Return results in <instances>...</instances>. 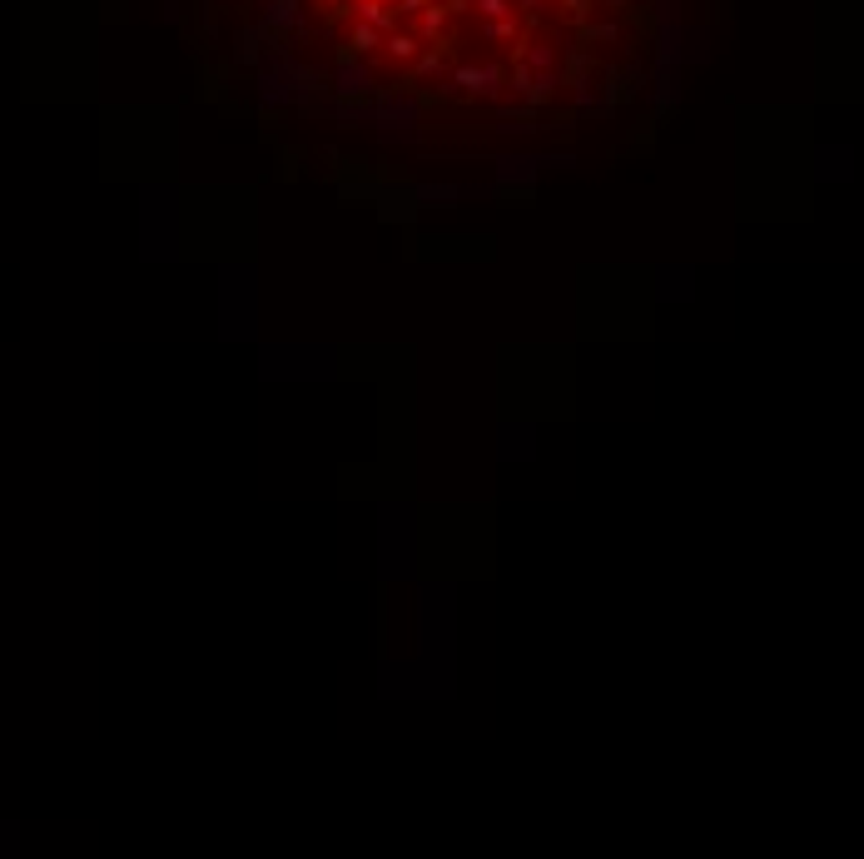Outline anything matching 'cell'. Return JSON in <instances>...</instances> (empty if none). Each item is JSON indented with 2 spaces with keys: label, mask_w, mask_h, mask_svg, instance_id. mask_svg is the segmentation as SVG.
Wrapping results in <instances>:
<instances>
[{
  "label": "cell",
  "mask_w": 864,
  "mask_h": 859,
  "mask_svg": "<svg viewBox=\"0 0 864 859\" xmlns=\"http://www.w3.org/2000/svg\"><path fill=\"white\" fill-rule=\"evenodd\" d=\"M363 20H368V25H383V30H388V20H393V15H388L383 6H377V0H363Z\"/></svg>",
  "instance_id": "1"
},
{
  "label": "cell",
  "mask_w": 864,
  "mask_h": 859,
  "mask_svg": "<svg viewBox=\"0 0 864 859\" xmlns=\"http://www.w3.org/2000/svg\"><path fill=\"white\" fill-rule=\"evenodd\" d=\"M477 11L492 15V20H502V15H507V0H477Z\"/></svg>",
  "instance_id": "2"
},
{
  "label": "cell",
  "mask_w": 864,
  "mask_h": 859,
  "mask_svg": "<svg viewBox=\"0 0 864 859\" xmlns=\"http://www.w3.org/2000/svg\"><path fill=\"white\" fill-rule=\"evenodd\" d=\"M388 50H393V55H398V60H407V55H412V50H417V40H407V35H398V40L388 45Z\"/></svg>",
  "instance_id": "3"
},
{
  "label": "cell",
  "mask_w": 864,
  "mask_h": 859,
  "mask_svg": "<svg viewBox=\"0 0 864 859\" xmlns=\"http://www.w3.org/2000/svg\"><path fill=\"white\" fill-rule=\"evenodd\" d=\"M372 45H377V40H372V25H363V30L353 35V50H372Z\"/></svg>",
  "instance_id": "4"
},
{
  "label": "cell",
  "mask_w": 864,
  "mask_h": 859,
  "mask_svg": "<svg viewBox=\"0 0 864 859\" xmlns=\"http://www.w3.org/2000/svg\"><path fill=\"white\" fill-rule=\"evenodd\" d=\"M432 0H403V11H427Z\"/></svg>",
  "instance_id": "5"
}]
</instances>
